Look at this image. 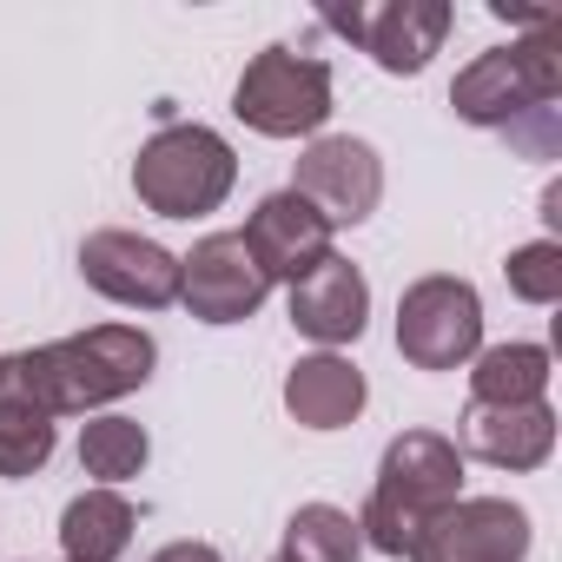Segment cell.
I'll return each instance as SVG.
<instances>
[{
    "instance_id": "277c9868",
    "label": "cell",
    "mask_w": 562,
    "mask_h": 562,
    "mask_svg": "<svg viewBox=\"0 0 562 562\" xmlns=\"http://www.w3.org/2000/svg\"><path fill=\"white\" fill-rule=\"evenodd\" d=\"M238 186V153L212 126H159L139 159H133V192L159 218H205L232 199Z\"/></svg>"
},
{
    "instance_id": "4fadbf2b",
    "label": "cell",
    "mask_w": 562,
    "mask_h": 562,
    "mask_svg": "<svg viewBox=\"0 0 562 562\" xmlns=\"http://www.w3.org/2000/svg\"><path fill=\"white\" fill-rule=\"evenodd\" d=\"M292 325L312 345H325V351L358 345L364 325H371V285H364V271L351 258H338V251L325 265H312L299 285H292Z\"/></svg>"
},
{
    "instance_id": "7402d4cb",
    "label": "cell",
    "mask_w": 562,
    "mask_h": 562,
    "mask_svg": "<svg viewBox=\"0 0 562 562\" xmlns=\"http://www.w3.org/2000/svg\"><path fill=\"white\" fill-rule=\"evenodd\" d=\"M153 562H225V555H218L212 542H166Z\"/></svg>"
},
{
    "instance_id": "ffe728a7",
    "label": "cell",
    "mask_w": 562,
    "mask_h": 562,
    "mask_svg": "<svg viewBox=\"0 0 562 562\" xmlns=\"http://www.w3.org/2000/svg\"><path fill=\"white\" fill-rule=\"evenodd\" d=\"M503 278H509V292H516L522 305H555V299H562V245H555V238L516 245L509 265H503Z\"/></svg>"
},
{
    "instance_id": "52a82bcc",
    "label": "cell",
    "mask_w": 562,
    "mask_h": 562,
    "mask_svg": "<svg viewBox=\"0 0 562 562\" xmlns=\"http://www.w3.org/2000/svg\"><path fill=\"white\" fill-rule=\"evenodd\" d=\"M529 555V509L509 496H457L437 509L404 562H522Z\"/></svg>"
},
{
    "instance_id": "2e32d148",
    "label": "cell",
    "mask_w": 562,
    "mask_h": 562,
    "mask_svg": "<svg viewBox=\"0 0 562 562\" xmlns=\"http://www.w3.org/2000/svg\"><path fill=\"white\" fill-rule=\"evenodd\" d=\"M133 529H139V516L120 490H87L60 516V549H67V562H120L133 549Z\"/></svg>"
},
{
    "instance_id": "30bf717a",
    "label": "cell",
    "mask_w": 562,
    "mask_h": 562,
    "mask_svg": "<svg viewBox=\"0 0 562 562\" xmlns=\"http://www.w3.org/2000/svg\"><path fill=\"white\" fill-rule=\"evenodd\" d=\"M80 271L87 285L126 312H166L179 305V258L159 245V238H139V232H93L80 245Z\"/></svg>"
},
{
    "instance_id": "3957f363",
    "label": "cell",
    "mask_w": 562,
    "mask_h": 562,
    "mask_svg": "<svg viewBox=\"0 0 562 562\" xmlns=\"http://www.w3.org/2000/svg\"><path fill=\"white\" fill-rule=\"evenodd\" d=\"M463 496V450L437 430H404L378 457V483L358 509V536L378 555H411L424 522Z\"/></svg>"
},
{
    "instance_id": "7a4b0ae2",
    "label": "cell",
    "mask_w": 562,
    "mask_h": 562,
    "mask_svg": "<svg viewBox=\"0 0 562 562\" xmlns=\"http://www.w3.org/2000/svg\"><path fill=\"white\" fill-rule=\"evenodd\" d=\"M555 93H562V54L549 41V27L536 41H509V47H490L476 54L457 87H450V106L457 120L470 126H490V133H509L529 159H549L562 126H555Z\"/></svg>"
},
{
    "instance_id": "7c38bea8",
    "label": "cell",
    "mask_w": 562,
    "mask_h": 562,
    "mask_svg": "<svg viewBox=\"0 0 562 562\" xmlns=\"http://www.w3.org/2000/svg\"><path fill=\"white\" fill-rule=\"evenodd\" d=\"M238 238H245L251 265L265 271V285H299L312 265L331 258V225H325V212H318L312 199H299L292 186L271 192V199H258Z\"/></svg>"
},
{
    "instance_id": "e0dca14e",
    "label": "cell",
    "mask_w": 562,
    "mask_h": 562,
    "mask_svg": "<svg viewBox=\"0 0 562 562\" xmlns=\"http://www.w3.org/2000/svg\"><path fill=\"white\" fill-rule=\"evenodd\" d=\"M549 378L542 345H483L470 358V404H549Z\"/></svg>"
},
{
    "instance_id": "6da1fadb",
    "label": "cell",
    "mask_w": 562,
    "mask_h": 562,
    "mask_svg": "<svg viewBox=\"0 0 562 562\" xmlns=\"http://www.w3.org/2000/svg\"><path fill=\"white\" fill-rule=\"evenodd\" d=\"M159 364V345L139 325H93L80 338L8 351L0 358V411L8 417H87L126 391H139Z\"/></svg>"
},
{
    "instance_id": "9a60e30c",
    "label": "cell",
    "mask_w": 562,
    "mask_h": 562,
    "mask_svg": "<svg viewBox=\"0 0 562 562\" xmlns=\"http://www.w3.org/2000/svg\"><path fill=\"white\" fill-rule=\"evenodd\" d=\"M364 404H371V384L338 351H312V358H299L285 371V411L305 430H345V424H358Z\"/></svg>"
},
{
    "instance_id": "44dd1931",
    "label": "cell",
    "mask_w": 562,
    "mask_h": 562,
    "mask_svg": "<svg viewBox=\"0 0 562 562\" xmlns=\"http://www.w3.org/2000/svg\"><path fill=\"white\" fill-rule=\"evenodd\" d=\"M47 457H54V424H41V417H8V411H0V476L21 483V476L47 470Z\"/></svg>"
},
{
    "instance_id": "d6986e66",
    "label": "cell",
    "mask_w": 562,
    "mask_h": 562,
    "mask_svg": "<svg viewBox=\"0 0 562 562\" xmlns=\"http://www.w3.org/2000/svg\"><path fill=\"white\" fill-rule=\"evenodd\" d=\"M146 457H153V437L133 417H87V430H80V470L100 476V490L139 476Z\"/></svg>"
},
{
    "instance_id": "ba28073f",
    "label": "cell",
    "mask_w": 562,
    "mask_h": 562,
    "mask_svg": "<svg viewBox=\"0 0 562 562\" xmlns=\"http://www.w3.org/2000/svg\"><path fill=\"white\" fill-rule=\"evenodd\" d=\"M292 192L312 199L325 212V225H364L384 199V159L378 146L351 139V133H331V139H312L292 166Z\"/></svg>"
},
{
    "instance_id": "5bb4252c",
    "label": "cell",
    "mask_w": 562,
    "mask_h": 562,
    "mask_svg": "<svg viewBox=\"0 0 562 562\" xmlns=\"http://www.w3.org/2000/svg\"><path fill=\"white\" fill-rule=\"evenodd\" d=\"M476 463L490 470H542L555 457V411L549 404H470L457 430Z\"/></svg>"
},
{
    "instance_id": "8fae6325",
    "label": "cell",
    "mask_w": 562,
    "mask_h": 562,
    "mask_svg": "<svg viewBox=\"0 0 562 562\" xmlns=\"http://www.w3.org/2000/svg\"><path fill=\"white\" fill-rule=\"evenodd\" d=\"M338 34H351L384 74L411 80L430 67V54H443L450 34V0H384V8H351V14H325Z\"/></svg>"
},
{
    "instance_id": "5b68a950",
    "label": "cell",
    "mask_w": 562,
    "mask_h": 562,
    "mask_svg": "<svg viewBox=\"0 0 562 562\" xmlns=\"http://www.w3.org/2000/svg\"><path fill=\"white\" fill-rule=\"evenodd\" d=\"M232 113L265 139H312L331 120V67L292 47H265L232 87Z\"/></svg>"
},
{
    "instance_id": "9c48e42d",
    "label": "cell",
    "mask_w": 562,
    "mask_h": 562,
    "mask_svg": "<svg viewBox=\"0 0 562 562\" xmlns=\"http://www.w3.org/2000/svg\"><path fill=\"white\" fill-rule=\"evenodd\" d=\"M265 271L251 265L238 232H205L186 258H179V305L199 325H245L265 305Z\"/></svg>"
},
{
    "instance_id": "ac0fdd59",
    "label": "cell",
    "mask_w": 562,
    "mask_h": 562,
    "mask_svg": "<svg viewBox=\"0 0 562 562\" xmlns=\"http://www.w3.org/2000/svg\"><path fill=\"white\" fill-rule=\"evenodd\" d=\"M278 562H364L358 516L338 509V503H305V509H292Z\"/></svg>"
},
{
    "instance_id": "8992f818",
    "label": "cell",
    "mask_w": 562,
    "mask_h": 562,
    "mask_svg": "<svg viewBox=\"0 0 562 562\" xmlns=\"http://www.w3.org/2000/svg\"><path fill=\"white\" fill-rule=\"evenodd\" d=\"M397 351L417 371H457L483 351V299L470 278L430 271L397 299Z\"/></svg>"
}]
</instances>
